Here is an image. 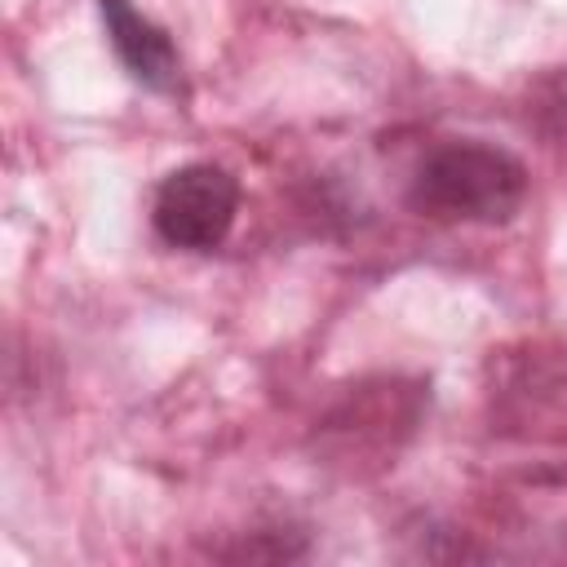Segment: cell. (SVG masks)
Returning <instances> with one entry per match:
<instances>
[{"instance_id": "obj_1", "label": "cell", "mask_w": 567, "mask_h": 567, "mask_svg": "<svg viewBox=\"0 0 567 567\" xmlns=\"http://www.w3.org/2000/svg\"><path fill=\"white\" fill-rule=\"evenodd\" d=\"M527 199V168L505 146L452 137L430 146L408 177V208L447 226H501Z\"/></svg>"}, {"instance_id": "obj_2", "label": "cell", "mask_w": 567, "mask_h": 567, "mask_svg": "<svg viewBox=\"0 0 567 567\" xmlns=\"http://www.w3.org/2000/svg\"><path fill=\"white\" fill-rule=\"evenodd\" d=\"M235 213H239V177L208 159L173 168L151 199L155 235L182 252H213L230 235Z\"/></svg>"}, {"instance_id": "obj_3", "label": "cell", "mask_w": 567, "mask_h": 567, "mask_svg": "<svg viewBox=\"0 0 567 567\" xmlns=\"http://www.w3.org/2000/svg\"><path fill=\"white\" fill-rule=\"evenodd\" d=\"M97 13H102L115 58L142 89L164 93V97L182 93V58L164 27H155L133 0H97Z\"/></svg>"}, {"instance_id": "obj_4", "label": "cell", "mask_w": 567, "mask_h": 567, "mask_svg": "<svg viewBox=\"0 0 567 567\" xmlns=\"http://www.w3.org/2000/svg\"><path fill=\"white\" fill-rule=\"evenodd\" d=\"M563 478H567V470H563Z\"/></svg>"}]
</instances>
